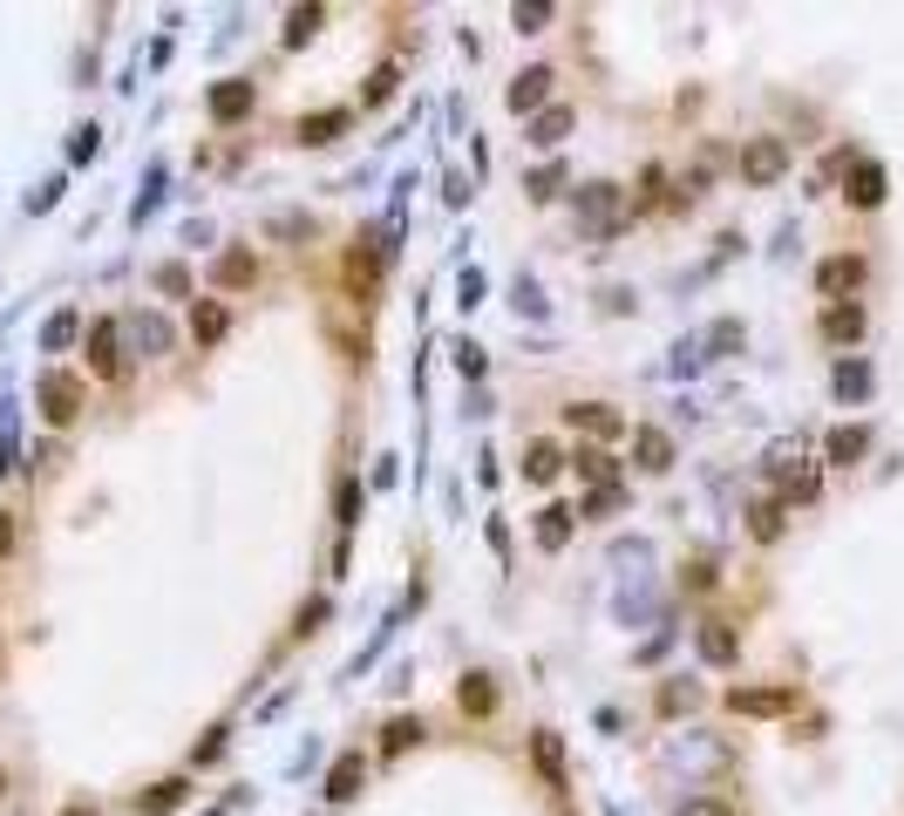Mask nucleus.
Masks as SVG:
<instances>
[{"instance_id":"1","label":"nucleus","mask_w":904,"mask_h":816,"mask_svg":"<svg viewBox=\"0 0 904 816\" xmlns=\"http://www.w3.org/2000/svg\"><path fill=\"white\" fill-rule=\"evenodd\" d=\"M578 225L591 239H612L619 225H626V191H619V184H585L578 191Z\"/></svg>"},{"instance_id":"2","label":"nucleus","mask_w":904,"mask_h":816,"mask_svg":"<svg viewBox=\"0 0 904 816\" xmlns=\"http://www.w3.org/2000/svg\"><path fill=\"white\" fill-rule=\"evenodd\" d=\"M35 401H41V422H48V429H68L75 416H82V381L62 374V368H48L41 388H35Z\"/></svg>"},{"instance_id":"3","label":"nucleus","mask_w":904,"mask_h":816,"mask_svg":"<svg viewBox=\"0 0 904 816\" xmlns=\"http://www.w3.org/2000/svg\"><path fill=\"white\" fill-rule=\"evenodd\" d=\"M728 714H748V722H775V714H795V687L775 680V687H735Z\"/></svg>"},{"instance_id":"4","label":"nucleus","mask_w":904,"mask_h":816,"mask_svg":"<svg viewBox=\"0 0 904 816\" xmlns=\"http://www.w3.org/2000/svg\"><path fill=\"white\" fill-rule=\"evenodd\" d=\"M564 422H572L578 436H591V443H619V436H626V416H619L612 401H572V408H564Z\"/></svg>"},{"instance_id":"5","label":"nucleus","mask_w":904,"mask_h":816,"mask_svg":"<svg viewBox=\"0 0 904 816\" xmlns=\"http://www.w3.org/2000/svg\"><path fill=\"white\" fill-rule=\"evenodd\" d=\"M782 170H789V143L782 137H755L741 150V177H748V184H775Z\"/></svg>"},{"instance_id":"6","label":"nucleus","mask_w":904,"mask_h":816,"mask_svg":"<svg viewBox=\"0 0 904 816\" xmlns=\"http://www.w3.org/2000/svg\"><path fill=\"white\" fill-rule=\"evenodd\" d=\"M381 266H387V245L381 239H354V252H347V286L368 299L381 286Z\"/></svg>"},{"instance_id":"7","label":"nucleus","mask_w":904,"mask_h":816,"mask_svg":"<svg viewBox=\"0 0 904 816\" xmlns=\"http://www.w3.org/2000/svg\"><path fill=\"white\" fill-rule=\"evenodd\" d=\"M89 368L102 381H123V341H116V320H96L89 327Z\"/></svg>"},{"instance_id":"8","label":"nucleus","mask_w":904,"mask_h":816,"mask_svg":"<svg viewBox=\"0 0 904 816\" xmlns=\"http://www.w3.org/2000/svg\"><path fill=\"white\" fill-rule=\"evenodd\" d=\"M252 279H258V259H252L245 245H231V252H218V259H212V286H225V293H245Z\"/></svg>"},{"instance_id":"9","label":"nucleus","mask_w":904,"mask_h":816,"mask_svg":"<svg viewBox=\"0 0 904 816\" xmlns=\"http://www.w3.org/2000/svg\"><path fill=\"white\" fill-rule=\"evenodd\" d=\"M633 463L639 470H674V436H666V429H633Z\"/></svg>"},{"instance_id":"10","label":"nucleus","mask_w":904,"mask_h":816,"mask_svg":"<svg viewBox=\"0 0 904 816\" xmlns=\"http://www.w3.org/2000/svg\"><path fill=\"white\" fill-rule=\"evenodd\" d=\"M701 660H708V667H735V660H741V633L721 626V620H708L701 626Z\"/></svg>"},{"instance_id":"11","label":"nucleus","mask_w":904,"mask_h":816,"mask_svg":"<svg viewBox=\"0 0 904 816\" xmlns=\"http://www.w3.org/2000/svg\"><path fill=\"white\" fill-rule=\"evenodd\" d=\"M850 204H857V212H877V204H884V164H857L850 170Z\"/></svg>"},{"instance_id":"12","label":"nucleus","mask_w":904,"mask_h":816,"mask_svg":"<svg viewBox=\"0 0 904 816\" xmlns=\"http://www.w3.org/2000/svg\"><path fill=\"white\" fill-rule=\"evenodd\" d=\"M823 334H830L837 347H850L864 334V306H850V299H830V314H823Z\"/></svg>"},{"instance_id":"13","label":"nucleus","mask_w":904,"mask_h":816,"mask_svg":"<svg viewBox=\"0 0 904 816\" xmlns=\"http://www.w3.org/2000/svg\"><path fill=\"white\" fill-rule=\"evenodd\" d=\"M360 782H368V762H360V755H341V762L327 769V796L347 803V796H360Z\"/></svg>"},{"instance_id":"14","label":"nucleus","mask_w":904,"mask_h":816,"mask_svg":"<svg viewBox=\"0 0 904 816\" xmlns=\"http://www.w3.org/2000/svg\"><path fill=\"white\" fill-rule=\"evenodd\" d=\"M857 279H864V259H823L816 266V293H850V286H857Z\"/></svg>"},{"instance_id":"15","label":"nucleus","mask_w":904,"mask_h":816,"mask_svg":"<svg viewBox=\"0 0 904 816\" xmlns=\"http://www.w3.org/2000/svg\"><path fill=\"white\" fill-rule=\"evenodd\" d=\"M545 95H551V68H524V75L510 82V110L524 116V110H537Z\"/></svg>"},{"instance_id":"16","label":"nucleus","mask_w":904,"mask_h":816,"mask_svg":"<svg viewBox=\"0 0 904 816\" xmlns=\"http://www.w3.org/2000/svg\"><path fill=\"white\" fill-rule=\"evenodd\" d=\"M531 755H537V769H545V782L564 789V742H558L551 728H537V735H531Z\"/></svg>"},{"instance_id":"17","label":"nucleus","mask_w":904,"mask_h":816,"mask_svg":"<svg viewBox=\"0 0 904 816\" xmlns=\"http://www.w3.org/2000/svg\"><path fill=\"white\" fill-rule=\"evenodd\" d=\"M212 116H218V123L252 116V82H218V89H212Z\"/></svg>"},{"instance_id":"18","label":"nucleus","mask_w":904,"mask_h":816,"mask_svg":"<svg viewBox=\"0 0 904 816\" xmlns=\"http://www.w3.org/2000/svg\"><path fill=\"white\" fill-rule=\"evenodd\" d=\"M225 327H231V314H225L218 299H204L198 314H191V341H198V347H218V341H225Z\"/></svg>"},{"instance_id":"19","label":"nucleus","mask_w":904,"mask_h":816,"mask_svg":"<svg viewBox=\"0 0 904 816\" xmlns=\"http://www.w3.org/2000/svg\"><path fill=\"white\" fill-rule=\"evenodd\" d=\"M347 110H320V116H300V143H333V137H341L347 130Z\"/></svg>"},{"instance_id":"20","label":"nucleus","mask_w":904,"mask_h":816,"mask_svg":"<svg viewBox=\"0 0 904 816\" xmlns=\"http://www.w3.org/2000/svg\"><path fill=\"white\" fill-rule=\"evenodd\" d=\"M456 707H462V714H476V722H483V714L497 707V687H489V674H470V680H462V687H456Z\"/></svg>"},{"instance_id":"21","label":"nucleus","mask_w":904,"mask_h":816,"mask_svg":"<svg viewBox=\"0 0 904 816\" xmlns=\"http://www.w3.org/2000/svg\"><path fill=\"white\" fill-rule=\"evenodd\" d=\"M564 137H572V110H545V116L531 123V143H537V150H558Z\"/></svg>"},{"instance_id":"22","label":"nucleus","mask_w":904,"mask_h":816,"mask_svg":"<svg viewBox=\"0 0 904 816\" xmlns=\"http://www.w3.org/2000/svg\"><path fill=\"white\" fill-rule=\"evenodd\" d=\"M184 796H191V782H184V776H170V782H157V789H150V796H143L137 809H143V816H170V809L184 803Z\"/></svg>"},{"instance_id":"23","label":"nucleus","mask_w":904,"mask_h":816,"mask_svg":"<svg viewBox=\"0 0 904 816\" xmlns=\"http://www.w3.org/2000/svg\"><path fill=\"white\" fill-rule=\"evenodd\" d=\"M564 538H572V510H564V503L537 510V545H545V551H558Z\"/></svg>"},{"instance_id":"24","label":"nucleus","mask_w":904,"mask_h":816,"mask_svg":"<svg viewBox=\"0 0 904 816\" xmlns=\"http://www.w3.org/2000/svg\"><path fill=\"white\" fill-rule=\"evenodd\" d=\"M572 463H578V476H585V483H599V490H612V483H619V463H612L606 449H578Z\"/></svg>"},{"instance_id":"25","label":"nucleus","mask_w":904,"mask_h":816,"mask_svg":"<svg viewBox=\"0 0 904 816\" xmlns=\"http://www.w3.org/2000/svg\"><path fill=\"white\" fill-rule=\"evenodd\" d=\"M823 449H830V463H857V456L870 449V429H830Z\"/></svg>"},{"instance_id":"26","label":"nucleus","mask_w":904,"mask_h":816,"mask_svg":"<svg viewBox=\"0 0 904 816\" xmlns=\"http://www.w3.org/2000/svg\"><path fill=\"white\" fill-rule=\"evenodd\" d=\"M558 470H564V456H558L551 443H531V456H524V476H531V483H551Z\"/></svg>"},{"instance_id":"27","label":"nucleus","mask_w":904,"mask_h":816,"mask_svg":"<svg viewBox=\"0 0 904 816\" xmlns=\"http://www.w3.org/2000/svg\"><path fill=\"white\" fill-rule=\"evenodd\" d=\"M748 531H755L762 545H775V538H782V503H755V518H748Z\"/></svg>"},{"instance_id":"28","label":"nucleus","mask_w":904,"mask_h":816,"mask_svg":"<svg viewBox=\"0 0 904 816\" xmlns=\"http://www.w3.org/2000/svg\"><path fill=\"white\" fill-rule=\"evenodd\" d=\"M75 327H82V320H75V314H55V320H48V327H41V347H48V354H62V347L75 341Z\"/></svg>"},{"instance_id":"29","label":"nucleus","mask_w":904,"mask_h":816,"mask_svg":"<svg viewBox=\"0 0 904 816\" xmlns=\"http://www.w3.org/2000/svg\"><path fill=\"white\" fill-rule=\"evenodd\" d=\"M408 742H422V722H408V714H402V722H387V735H381V749H387V755H402Z\"/></svg>"},{"instance_id":"30","label":"nucleus","mask_w":904,"mask_h":816,"mask_svg":"<svg viewBox=\"0 0 904 816\" xmlns=\"http://www.w3.org/2000/svg\"><path fill=\"white\" fill-rule=\"evenodd\" d=\"M320 21H327L320 8H293V14H287V48H300L306 35H314V28H320Z\"/></svg>"},{"instance_id":"31","label":"nucleus","mask_w":904,"mask_h":816,"mask_svg":"<svg viewBox=\"0 0 904 816\" xmlns=\"http://www.w3.org/2000/svg\"><path fill=\"white\" fill-rule=\"evenodd\" d=\"M395 82H402V68H395V62H381V68L368 75V102H387V95H395Z\"/></svg>"},{"instance_id":"32","label":"nucleus","mask_w":904,"mask_h":816,"mask_svg":"<svg viewBox=\"0 0 904 816\" xmlns=\"http://www.w3.org/2000/svg\"><path fill=\"white\" fill-rule=\"evenodd\" d=\"M157 293L184 299V293H191V272H184V266H157Z\"/></svg>"},{"instance_id":"33","label":"nucleus","mask_w":904,"mask_h":816,"mask_svg":"<svg viewBox=\"0 0 904 816\" xmlns=\"http://www.w3.org/2000/svg\"><path fill=\"white\" fill-rule=\"evenodd\" d=\"M864 388H870V368L843 361V368H837V395H864Z\"/></svg>"},{"instance_id":"34","label":"nucleus","mask_w":904,"mask_h":816,"mask_svg":"<svg viewBox=\"0 0 904 816\" xmlns=\"http://www.w3.org/2000/svg\"><path fill=\"white\" fill-rule=\"evenodd\" d=\"M510 21H517V28H524V35H531V28H545V21H551V8H545V0H531V8H517Z\"/></svg>"},{"instance_id":"35","label":"nucleus","mask_w":904,"mask_h":816,"mask_svg":"<svg viewBox=\"0 0 904 816\" xmlns=\"http://www.w3.org/2000/svg\"><path fill=\"white\" fill-rule=\"evenodd\" d=\"M680 816H735V803H721V796H693Z\"/></svg>"},{"instance_id":"36","label":"nucleus","mask_w":904,"mask_h":816,"mask_svg":"<svg viewBox=\"0 0 904 816\" xmlns=\"http://www.w3.org/2000/svg\"><path fill=\"white\" fill-rule=\"evenodd\" d=\"M687 585H693V592H708V585H714V565H708V558H693V565H687Z\"/></svg>"},{"instance_id":"37","label":"nucleus","mask_w":904,"mask_h":816,"mask_svg":"<svg viewBox=\"0 0 904 816\" xmlns=\"http://www.w3.org/2000/svg\"><path fill=\"white\" fill-rule=\"evenodd\" d=\"M360 518V490H354V483H341V524H354Z\"/></svg>"},{"instance_id":"38","label":"nucleus","mask_w":904,"mask_h":816,"mask_svg":"<svg viewBox=\"0 0 904 816\" xmlns=\"http://www.w3.org/2000/svg\"><path fill=\"white\" fill-rule=\"evenodd\" d=\"M68 157H75V164H89V157H96V130H75V150H68Z\"/></svg>"},{"instance_id":"39","label":"nucleus","mask_w":904,"mask_h":816,"mask_svg":"<svg viewBox=\"0 0 904 816\" xmlns=\"http://www.w3.org/2000/svg\"><path fill=\"white\" fill-rule=\"evenodd\" d=\"M612 503H619V483H612V490H599V497H591V503H585V518H606V510H612Z\"/></svg>"},{"instance_id":"40","label":"nucleus","mask_w":904,"mask_h":816,"mask_svg":"<svg viewBox=\"0 0 904 816\" xmlns=\"http://www.w3.org/2000/svg\"><path fill=\"white\" fill-rule=\"evenodd\" d=\"M8 545H14V518L0 510V558H8Z\"/></svg>"},{"instance_id":"41","label":"nucleus","mask_w":904,"mask_h":816,"mask_svg":"<svg viewBox=\"0 0 904 816\" xmlns=\"http://www.w3.org/2000/svg\"><path fill=\"white\" fill-rule=\"evenodd\" d=\"M62 816H96V809H89V803H68V809H62Z\"/></svg>"}]
</instances>
